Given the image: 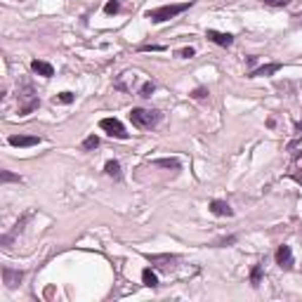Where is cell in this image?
Masks as SVG:
<instances>
[{
  "instance_id": "obj_25",
  "label": "cell",
  "mask_w": 302,
  "mask_h": 302,
  "mask_svg": "<svg viewBox=\"0 0 302 302\" xmlns=\"http://www.w3.org/2000/svg\"><path fill=\"white\" fill-rule=\"evenodd\" d=\"M194 55H196L194 47H182V50H177V57H182V59H189V57H194Z\"/></svg>"
},
{
  "instance_id": "obj_18",
  "label": "cell",
  "mask_w": 302,
  "mask_h": 302,
  "mask_svg": "<svg viewBox=\"0 0 302 302\" xmlns=\"http://www.w3.org/2000/svg\"><path fill=\"white\" fill-rule=\"evenodd\" d=\"M97 146H99V137H97V135L85 137V142L80 144V149H83V151H92V149H97Z\"/></svg>"
},
{
  "instance_id": "obj_21",
  "label": "cell",
  "mask_w": 302,
  "mask_h": 302,
  "mask_svg": "<svg viewBox=\"0 0 302 302\" xmlns=\"http://www.w3.org/2000/svg\"><path fill=\"white\" fill-rule=\"evenodd\" d=\"M0 182H3V184H8V182H22V177L15 173H10V170H3V173H0Z\"/></svg>"
},
{
  "instance_id": "obj_10",
  "label": "cell",
  "mask_w": 302,
  "mask_h": 302,
  "mask_svg": "<svg viewBox=\"0 0 302 302\" xmlns=\"http://www.w3.org/2000/svg\"><path fill=\"white\" fill-rule=\"evenodd\" d=\"M281 62H272V64H262L260 69H253L248 73V78H262V76H274L276 71H281Z\"/></svg>"
},
{
  "instance_id": "obj_27",
  "label": "cell",
  "mask_w": 302,
  "mask_h": 302,
  "mask_svg": "<svg viewBox=\"0 0 302 302\" xmlns=\"http://www.w3.org/2000/svg\"><path fill=\"white\" fill-rule=\"evenodd\" d=\"M139 50L142 52H161V50H166V47H163V45H142V47H139Z\"/></svg>"
},
{
  "instance_id": "obj_2",
  "label": "cell",
  "mask_w": 302,
  "mask_h": 302,
  "mask_svg": "<svg viewBox=\"0 0 302 302\" xmlns=\"http://www.w3.org/2000/svg\"><path fill=\"white\" fill-rule=\"evenodd\" d=\"M17 97H19V116H29L31 111H36V109L40 107V99H38L31 80H22V83H19Z\"/></svg>"
},
{
  "instance_id": "obj_14",
  "label": "cell",
  "mask_w": 302,
  "mask_h": 302,
  "mask_svg": "<svg viewBox=\"0 0 302 302\" xmlns=\"http://www.w3.org/2000/svg\"><path fill=\"white\" fill-rule=\"evenodd\" d=\"M29 220H31V215H24V217H22V220H19V222H17V224H15V229H12V231H10V234H5V236L0 238V243H3V245H10V241H12V238H15V236H17V234H19V231H22V229H24V224L29 222Z\"/></svg>"
},
{
  "instance_id": "obj_11",
  "label": "cell",
  "mask_w": 302,
  "mask_h": 302,
  "mask_svg": "<svg viewBox=\"0 0 302 302\" xmlns=\"http://www.w3.org/2000/svg\"><path fill=\"white\" fill-rule=\"evenodd\" d=\"M8 142L12 144V146L24 149V146H36V144H40V137H36V135H12Z\"/></svg>"
},
{
  "instance_id": "obj_4",
  "label": "cell",
  "mask_w": 302,
  "mask_h": 302,
  "mask_svg": "<svg viewBox=\"0 0 302 302\" xmlns=\"http://www.w3.org/2000/svg\"><path fill=\"white\" fill-rule=\"evenodd\" d=\"M99 128L107 132V135L116 137V139H128V132L123 128V123L118 118H102L99 121Z\"/></svg>"
},
{
  "instance_id": "obj_8",
  "label": "cell",
  "mask_w": 302,
  "mask_h": 302,
  "mask_svg": "<svg viewBox=\"0 0 302 302\" xmlns=\"http://www.w3.org/2000/svg\"><path fill=\"white\" fill-rule=\"evenodd\" d=\"M276 265L281 269H293V250H290V245H279V250H276Z\"/></svg>"
},
{
  "instance_id": "obj_7",
  "label": "cell",
  "mask_w": 302,
  "mask_h": 302,
  "mask_svg": "<svg viewBox=\"0 0 302 302\" xmlns=\"http://www.w3.org/2000/svg\"><path fill=\"white\" fill-rule=\"evenodd\" d=\"M24 281V272L19 269H10V267H3V283L8 288H17Z\"/></svg>"
},
{
  "instance_id": "obj_9",
  "label": "cell",
  "mask_w": 302,
  "mask_h": 302,
  "mask_svg": "<svg viewBox=\"0 0 302 302\" xmlns=\"http://www.w3.org/2000/svg\"><path fill=\"white\" fill-rule=\"evenodd\" d=\"M146 260H149L154 267H159V269H170L173 262H177V255H168V253H163V255H146Z\"/></svg>"
},
{
  "instance_id": "obj_22",
  "label": "cell",
  "mask_w": 302,
  "mask_h": 302,
  "mask_svg": "<svg viewBox=\"0 0 302 302\" xmlns=\"http://www.w3.org/2000/svg\"><path fill=\"white\" fill-rule=\"evenodd\" d=\"M104 12H107V15H116V12H121V3H118V0H109L107 5H104Z\"/></svg>"
},
{
  "instance_id": "obj_5",
  "label": "cell",
  "mask_w": 302,
  "mask_h": 302,
  "mask_svg": "<svg viewBox=\"0 0 302 302\" xmlns=\"http://www.w3.org/2000/svg\"><path fill=\"white\" fill-rule=\"evenodd\" d=\"M137 83H139L137 73L125 71V73H121V76L114 80V87H116V90H121V92H132V90L137 87Z\"/></svg>"
},
{
  "instance_id": "obj_13",
  "label": "cell",
  "mask_w": 302,
  "mask_h": 302,
  "mask_svg": "<svg viewBox=\"0 0 302 302\" xmlns=\"http://www.w3.org/2000/svg\"><path fill=\"white\" fill-rule=\"evenodd\" d=\"M31 71L38 73V76H43V78H52V76H55V69H52V64H47V62H40V59H33V62H31Z\"/></svg>"
},
{
  "instance_id": "obj_12",
  "label": "cell",
  "mask_w": 302,
  "mask_h": 302,
  "mask_svg": "<svg viewBox=\"0 0 302 302\" xmlns=\"http://www.w3.org/2000/svg\"><path fill=\"white\" fill-rule=\"evenodd\" d=\"M210 213L217 217H231L234 215V210H231V206L227 201H220V198H215V201H210Z\"/></svg>"
},
{
  "instance_id": "obj_6",
  "label": "cell",
  "mask_w": 302,
  "mask_h": 302,
  "mask_svg": "<svg viewBox=\"0 0 302 302\" xmlns=\"http://www.w3.org/2000/svg\"><path fill=\"white\" fill-rule=\"evenodd\" d=\"M206 38H208L210 43L220 45V47H231V43H234V36H231V33H222V31H215V29L206 31Z\"/></svg>"
},
{
  "instance_id": "obj_3",
  "label": "cell",
  "mask_w": 302,
  "mask_h": 302,
  "mask_svg": "<svg viewBox=\"0 0 302 302\" xmlns=\"http://www.w3.org/2000/svg\"><path fill=\"white\" fill-rule=\"evenodd\" d=\"M161 121V111H156V109H132L130 111V123L135 125V128L139 130H151L156 128Z\"/></svg>"
},
{
  "instance_id": "obj_17",
  "label": "cell",
  "mask_w": 302,
  "mask_h": 302,
  "mask_svg": "<svg viewBox=\"0 0 302 302\" xmlns=\"http://www.w3.org/2000/svg\"><path fill=\"white\" fill-rule=\"evenodd\" d=\"M154 90H156V85H154L151 80H146V83H142V85H139V90H137V94H139L142 99H149L151 94H154Z\"/></svg>"
},
{
  "instance_id": "obj_20",
  "label": "cell",
  "mask_w": 302,
  "mask_h": 302,
  "mask_svg": "<svg viewBox=\"0 0 302 302\" xmlns=\"http://www.w3.org/2000/svg\"><path fill=\"white\" fill-rule=\"evenodd\" d=\"M260 281H262V265H255L250 269V283L253 286H260Z\"/></svg>"
},
{
  "instance_id": "obj_15",
  "label": "cell",
  "mask_w": 302,
  "mask_h": 302,
  "mask_svg": "<svg viewBox=\"0 0 302 302\" xmlns=\"http://www.w3.org/2000/svg\"><path fill=\"white\" fill-rule=\"evenodd\" d=\"M104 173L109 177H114V180H121L123 173H121V163L118 161H107V166H104Z\"/></svg>"
},
{
  "instance_id": "obj_23",
  "label": "cell",
  "mask_w": 302,
  "mask_h": 302,
  "mask_svg": "<svg viewBox=\"0 0 302 302\" xmlns=\"http://www.w3.org/2000/svg\"><path fill=\"white\" fill-rule=\"evenodd\" d=\"M208 87H196V90H191V92H189V97H191V99H206V97H208Z\"/></svg>"
},
{
  "instance_id": "obj_16",
  "label": "cell",
  "mask_w": 302,
  "mask_h": 302,
  "mask_svg": "<svg viewBox=\"0 0 302 302\" xmlns=\"http://www.w3.org/2000/svg\"><path fill=\"white\" fill-rule=\"evenodd\" d=\"M142 283L146 288H159V276L151 272V267H146V269L142 272Z\"/></svg>"
},
{
  "instance_id": "obj_1",
  "label": "cell",
  "mask_w": 302,
  "mask_h": 302,
  "mask_svg": "<svg viewBox=\"0 0 302 302\" xmlns=\"http://www.w3.org/2000/svg\"><path fill=\"white\" fill-rule=\"evenodd\" d=\"M194 3L189 0V3H175V5H161V8H154V10H146V19L154 24H163V22H170V19H175L177 15H182V12H187L189 8H191Z\"/></svg>"
},
{
  "instance_id": "obj_24",
  "label": "cell",
  "mask_w": 302,
  "mask_h": 302,
  "mask_svg": "<svg viewBox=\"0 0 302 302\" xmlns=\"http://www.w3.org/2000/svg\"><path fill=\"white\" fill-rule=\"evenodd\" d=\"M55 102H62V104H71V102H73V92H59Z\"/></svg>"
},
{
  "instance_id": "obj_26",
  "label": "cell",
  "mask_w": 302,
  "mask_h": 302,
  "mask_svg": "<svg viewBox=\"0 0 302 302\" xmlns=\"http://www.w3.org/2000/svg\"><path fill=\"white\" fill-rule=\"evenodd\" d=\"M265 5H272V8H286L290 0H262Z\"/></svg>"
},
{
  "instance_id": "obj_19",
  "label": "cell",
  "mask_w": 302,
  "mask_h": 302,
  "mask_svg": "<svg viewBox=\"0 0 302 302\" xmlns=\"http://www.w3.org/2000/svg\"><path fill=\"white\" fill-rule=\"evenodd\" d=\"M154 166H159V168H173V170H180V163L175 159H159V161H154Z\"/></svg>"
}]
</instances>
